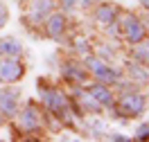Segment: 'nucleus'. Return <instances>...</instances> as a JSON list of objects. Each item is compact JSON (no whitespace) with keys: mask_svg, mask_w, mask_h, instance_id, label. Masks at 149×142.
I'll use <instances>...</instances> for the list:
<instances>
[{"mask_svg":"<svg viewBox=\"0 0 149 142\" xmlns=\"http://www.w3.org/2000/svg\"><path fill=\"white\" fill-rule=\"evenodd\" d=\"M63 29H65V18L61 16V14L50 16V20H47V36L59 38L61 34H63Z\"/></svg>","mask_w":149,"mask_h":142,"instance_id":"nucleus-9","label":"nucleus"},{"mask_svg":"<svg viewBox=\"0 0 149 142\" xmlns=\"http://www.w3.org/2000/svg\"><path fill=\"white\" fill-rule=\"evenodd\" d=\"M88 95H91L93 99H97L100 104H111V102H113L111 90H109L104 84H95V86H91V88H88Z\"/></svg>","mask_w":149,"mask_h":142,"instance_id":"nucleus-8","label":"nucleus"},{"mask_svg":"<svg viewBox=\"0 0 149 142\" xmlns=\"http://www.w3.org/2000/svg\"><path fill=\"white\" fill-rule=\"evenodd\" d=\"M86 63H88V70H91V72H93L100 81H118V79H120V75H118L115 70H111L109 66H104L100 59L88 57V61H86Z\"/></svg>","mask_w":149,"mask_h":142,"instance_id":"nucleus-2","label":"nucleus"},{"mask_svg":"<svg viewBox=\"0 0 149 142\" xmlns=\"http://www.w3.org/2000/svg\"><path fill=\"white\" fill-rule=\"evenodd\" d=\"M95 18L102 20V23H109V25H111L113 18H115V9H113L111 5H102L100 9H95Z\"/></svg>","mask_w":149,"mask_h":142,"instance_id":"nucleus-12","label":"nucleus"},{"mask_svg":"<svg viewBox=\"0 0 149 142\" xmlns=\"http://www.w3.org/2000/svg\"><path fill=\"white\" fill-rule=\"evenodd\" d=\"M122 27H124V36L129 38L131 43H140L145 38V27H142V23L136 16H127L124 23H122Z\"/></svg>","mask_w":149,"mask_h":142,"instance_id":"nucleus-4","label":"nucleus"},{"mask_svg":"<svg viewBox=\"0 0 149 142\" xmlns=\"http://www.w3.org/2000/svg\"><path fill=\"white\" fill-rule=\"evenodd\" d=\"M136 140H149V122L138 126V131H136Z\"/></svg>","mask_w":149,"mask_h":142,"instance_id":"nucleus-15","label":"nucleus"},{"mask_svg":"<svg viewBox=\"0 0 149 142\" xmlns=\"http://www.w3.org/2000/svg\"><path fill=\"white\" fill-rule=\"evenodd\" d=\"M84 5H88V0H84Z\"/></svg>","mask_w":149,"mask_h":142,"instance_id":"nucleus-19","label":"nucleus"},{"mask_svg":"<svg viewBox=\"0 0 149 142\" xmlns=\"http://www.w3.org/2000/svg\"><path fill=\"white\" fill-rule=\"evenodd\" d=\"M25 72V68L23 63H18L16 59H2L0 61V81H7V84H14V81H18L20 77Z\"/></svg>","mask_w":149,"mask_h":142,"instance_id":"nucleus-1","label":"nucleus"},{"mask_svg":"<svg viewBox=\"0 0 149 142\" xmlns=\"http://www.w3.org/2000/svg\"><path fill=\"white\" fill-rule=\"evenodd\" d=\"M140 2H142V5H145V7L149 9V0H140Z\"/></svg>","mask_w":149,"mask_h":142,"instance_id":"nucleus-18","label":"nucleus"},{"mask_svg":"<svg viewBox=\"0 0 149 142\" xmlns=\"http://www.w3.org/2000/svg\"><path fill=\"white\" fill-rule=\"evenodd\" d=\"M145 108V97L138 93H129L120 99V111L124 115H138Z\"/></svg>","mask_w":149,"mask_h":142,"instance_id":"nucleus-3","label":"nucleus"},{"mask_svg":"<svg viewBox=\"0 0 149 142\" xmlns=\"http://www.w3.org/2000/svg\"><path fill=\"white\" fill-rule=\"evenodd\" d=\"M20 126L25 129V131H34L38 126V111L34 108V106H27L23 113H20Z\"/></svg>","mask_w":149,"mask_h":142,"instance_id":"nucleus-6","label":"nucleus"},{"mask_svg":"<svg viewBox=\"0 0 149 142\" xmlns=\"http://www.w3.org/2000/svg\"><path fill=\"white\" fill-rule=\"evenodd\" d=\"M23 52V45H20L16 38H2L0 41V54H7V57H18Z\"/></svg>","mask_w":149,"mask_h":142,"instance_id":"nucleus-11","label":"nucleus"},{"mask_svg":"<svg viewBox=\"0 0 149 142\" xmlns=\"http://www.w3.org/2000/svg\"><path fill=\"white\" fill-rule=\"evenodd\" d=\"M136 57H138L142 63H149V43H145V45H140L138 50H136Z\"/></svg>","mask_w":149,"mask_h":142,"instance_id":"nucleus-14","label":"nucleus"},{"mask_svg":"<svg viewBox=\"0 0 149 142\" xmlns=\"http://www.w3.org/2000/svg\"><path fill=\"white\" fill-rule=\"evenodd\" d=\"M7 18H9V11H7V7H5V5L0 2V27H2L5 23H7Z\"/></svg>","mask_w":149,"mask_h":142,"instance_id":"nucleus-16","label":"nucleus"},{"mask_svg":"<svg viewBox=\"0 0 149 142\" xmlns=\"http://www.w3.org/2000/svg\"><path fill=\"white\" fill-rule=\"evenodd\" d=\"M18 99V93L16 90H2L0 93V113L5 115H14L16 113V102Z\"/></svg>","mask_w":149,"mask_h":142,"instance_id":"nucleus-5","label":"nucleus"},{"mask_svg":"<svg viewBox=\"0 0 149 142\" xmlns=\"http://www.w3.org/2000/svg\"><path fill=\"white\" fill-rule=\"evenodd\" d=\"M43 99L50 111H63L65 108V97L59 90H43Z\"/></svg>","mask_w":149,"mask_h":142,"instance_id":"nucleus-7","label":"nucleus"},{"mask_svg":"<svg viewBox=\"0 0 149 142\" xmlns=\"http://www.w3.org/2000/svg\"><path fill=\"white\" fill-rule=\"evenodd\" d=\"M52 9H54V0H34V5H32V18L41 20Z\"/></svg>","mask_w":149,"mask_h":142,"instance_id":"nucleus-10","label":"nucleus"},{"mask_svg":"<svg viewBox=\"0 0 149 142\" xmlns=\"http://www.w3.org/2000/svg\"><path fill=\"white\" fill-rule=\"evenodd\" d=\"M65 75L72 77V79H77L79 84H81V81H86V75H84V72H81L77 66H68V68H65Z\"/></svg>","mask_w":149,"mask_h":142,"instance_id":"nucleus-13","label":"nucleus"},{"mask_svg":"<svg viewBox=\"0 0 149 142\" xmlns=\"http://www.w3.org/2000/svg\"><path fill=\"white\" fill-rule=\"evenodd\" d=\"M77 50H79L81 54H86V50H88V47H86V41H81V38H79V41H77Z\"/></svg>","mask_w":149,"mask_h":142,"instance_id":"nucleus-17","label":"nucleus"}]
</instances>
